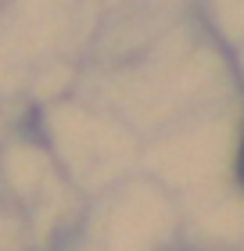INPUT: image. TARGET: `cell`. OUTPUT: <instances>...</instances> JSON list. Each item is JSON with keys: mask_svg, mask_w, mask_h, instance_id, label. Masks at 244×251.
I'll use <instances>...</instances> for the list:
<instances>
[{"mask_svg": "<svg viewBox=\"0 0 244 251\" xmlns=\"http://www.w3.org/2000/svg\"><path fill=\"white\" fill-rule=\"evenodd\" d=\"M241 176H244V154H241Z\"/></svg>", "mask_w": 244, "mask_h": 251, "instance_id": "obj_1", "label": "cell"}]
</instances>
